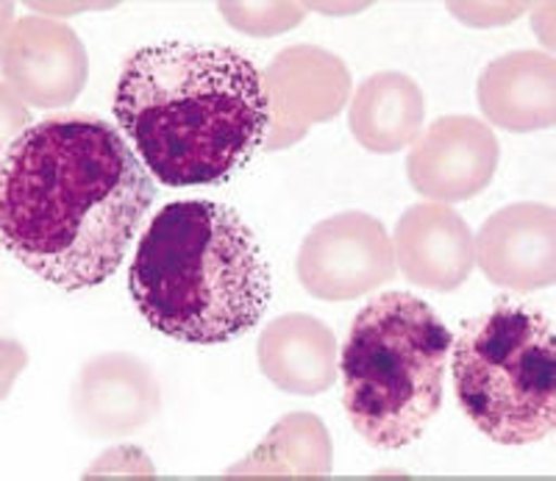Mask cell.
Masks as SVG:
<instances>
[{
  "mask_svg": "<svg viewBox=\"0 0 556 481\" xmlns=\"http://www.w3.org/2000/svg\"><path fill=\"white\" fill-rule=\"evenodd\" d=\"M7 81L26 103L67 106L87 81V53L81 39L64 23L23 17L14 23L3 48Z\"/></svg>",
  "mask_w": 556,
  "mask_h": 481,
  "instance_id": "9",
  "label": "cell"
},
{
  "mask_svg": "<svg viewBox=\"0 0 556 481\" xmlns=\"http://www.w3.org/2000/svg\"><path fill=\"white\" fill-rule=\"evenodd\" d=\"M392 248L406 279L434 292H456L476 267L473 231L448 203L409 206L395 226Z\"/></svg>",
  "mask_w": 556,
  "mask_h": 481,
  "instance_id": "10",
  "label": "cell"
},
{
  "mask_svg": "<svg viewBox=\"0 0 556 481\" xmlns=\"http://www.w3.org/2000/svg\"><path fill=\"white\" fill-rule=\"evenodd\" d=\"M114 117L162 185H223L265 145L270 101L235 48L159 42L123 64Z\"/></svg>",
  "mask_w": 556,
  "mask_h": 481,
  "instance_id": "2",
  "label": "cell"
},
{
  "mask_svg": "<svg viewBox=\"0 0 556 481\" xmlns=\"http://www.w3.org/2000/svg\"><path fill=\"white\" fill-rule=\"evenodd\" d=\"M454 337L412 292H381L356 315L340 356L342 406L362 440L395 451L424 438L443 406Z\"/></svg>",
  "mask_w": 556,
  "mask_h": 481,
  "instance_id": "4",
  "label": "cell"
},
{
  "mask_svg": "<svg viewBox=\"0 0 556 481\" xmlns=\"http://www.w3.org/2000/svg\"><path fill=\"white\" fill-rule=\"evenodd\" d=\"M159 409L151 368L131 354L89 359L73 387L76 423L92 438H123L142 429Z\"/></svg>",
  "mask_w": 556,
  "mask_h": 481,
  "instance_id": "11",
  "label": "cell"
},
{
  "mask_svg": "<svg viewBox=\"0 0 556 481\" xmlns=\"http://www.w3.org/2000/svg\"><path fill=\"white\" fill-rule=\"evenodd\" d=\"M473 254L493 284L515 292L545 290L556 279L554 206L538 201L504 206L479 228Z\"/></svg>",
  "mask_w": 556,
  "mask_h": 481,
  "instance_id": "8",
  "label": "cell"
},
{
  "mask_svg": "<svg viewBox=\"0 0 556 481\" xmlns=\"http://www.w3.org/2000/svg\"><path fill=\"white\" fill-rule=\"evenodd\" d=\"M153 198L123 131L96 114H56L7 148L3 245L59 290H89L123 265Z\"/></svg>",
  "mask_w": 556,
  "mask_h": 481,
  "instance_id": "1",
  "label": "cell"
},
{
  "mask_svg": "<svg viewBox=\"0 0 556 481\" xmlns=\"http://www.w3.org/2000/svg\"><path fill=\"white\" fill-rule=\"evenodd\" d=\"M128 290L159 334L220 345L256 329L273 284L260 242L231 206L176 201L146 228Z\"/></svg>",
  "mask_w": 556,
  "mask_h": 481,
  "instance_id": "3",
  "label": "cell"
},
{
  "mask_svg": "<svg viewBox=\"0 0 556 481\" xmlns=\"http://www.w3.org/2000/svg\"><path fill=\"white\" fill-rule=\"evenodd\" d=\"M498 159V140L486 123L470 114H448L420 131L406 156V176L424 198L459 203L493 181Z\"/></svg>",
  "mask_w": 556,
  "mask_h": 481,
  "instance_id": "7",
  "label": "cell"
},
{
  "mask_svg": "<svg viewBox=\"0 0 556 481\" xmlns=\"http://www.w3.org/2000/svg\"><path fill=\"white\" fill-rule=\"evenodd\" d=\"M426 101L415 78L404 73H376L356 89L348 126L370 153H395L424 131Z\"/></svg>",
  "mask_w": 556,
  "mask_h": 481,
  "instance_id": "14",
  "label": "cell"
},
{
  "mask_svg": "<svg viewBox=\"0 0 556 481\" xmlns=\"http://www.w3.org/2000/svg\"><path fill=\"white\" fill-rule=\"evenodd\" d=\"M260 368L267 381L290 395H317L337 381V340L312 315L276 317L260 337Z\"/></svg>",
  "mask_w": 556,
  "mask_h": 481,
  "instance_id": "13",
  "label": "cell"
},
{
  "mask_svg": "<svg viewBox=\"0 0 556 481\" xmlns=\"http://www.w3.org/2000/svg\"><path fill=\"white\" fill-rule=\"evenodd\" d=\"M451 356L456 398L484 438L531 445L554 434L556 345L548 317L495 306L462 326Z\"/></svg>",
  "mask_w": 556,
  "mask_h": 481,
  "instance_id": "5",
  "label": "cell"
},
{
  "mask_svg": "<svg viewBox=\"0 0 556 481\" xmlns=\"http://www.w3.org/2000/svg\"><path fill=\"white\" fill-rule=\"evenodd\" d=\"M479 106L504 131H540L556 121V67L543 51H513L479 76Z\"/></svg>",
  "mask_w": 556,
  "mask_h": 481,
  "instance_id": "12",
  "label": "cell"
},
{
  "mask_svg": "<svg viewBox=\"0 0 556 481\" xmlns=\"http://www.w3.org/2000/svg\"><path fill=\"white\" fill-rule=\"evenodd\" d=\"M304 423V415H290L285 423H278L270 431V438L262 443L260 451H253L251 459L231 468L226 476H329L331 473V443L329 434L320 423L295 443L298 429Z\"/></svg>",
  "mask_w": 556,
  "mask_h": 481,
  "instance_id": "15",
  "label": "cell"
},
{
  "mask_svg": "<svg viewBox=\"0 0 556 481\" xmlns=\"http://www.w3.org/2000/svg\"><path fill=\"white\" fill-rule=\"evenodd\" d=\"M295 273L309 295L320 301H351L390 284L399 265L381 220L365 212H340L306 235Z\"/></svg>",
  "mask_w": 556,
  "mask_h": 481,
  "instance_id": "6",
  "label": "cell"
}]
</instances>
